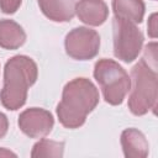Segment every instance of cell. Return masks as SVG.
Here are the masks:
<instances>
[{
	"mask_svg": "<svg viewBox=\"0 0 158 158\" xmlns=\"http://www.w3.org/2000/svg\"><path fill=\"white\" fill-rule=\"evenodd\" d=\"M99 90L88 78H75L68 81L62 93V100L56 112L65 128H79L85 123L86 116L99 104Z\"/></svg>",
	"mask_w": 158,
	"mask_h": 158,
	"instance_id": "cell-1",
	"label": "cell"
},
{
	"mask_svg": "<svg viewBox=\"0 0 158 158\" xmlns=\"http://www.w3.org/2000/svg\"><path fill=\"white\" fill-rule=\"evenodd\" d=\"M38 77L36 62L22 54L7 59L4 67V85L0 90V101L7 110L16 111L21 109L26 100L30 86Z\"/></svg>",
	"mask_w": 158,
	"mask_h": 158,
	"instance_id": "cell-2",
	"label": "cell"
},
{
	"mask_svg": "<svg viewBox=\"0 0 158 158\" xmlns=\"http://www.w3.org/2000/svg\"><path fill=\"white\" fill-rule=\"evenodd\" d=\"M131 88L128 109L135 116H143L157 107L158 75L157 68L149 65L143 58L131 69Z\"/></svg>",
	"mask_w": 158,
	"mask_h": 158,
	"instance_id": "cell-3",
	"label": "cell"
},
{
	"mask_svg": "<svg viewBox=\"0 0 158 158\" xmlns=\"http://www.w3.org/2000/svg\"><path fill=\"white\" fill-rule=\"evenodd\" d=\"M94 78L99 83L104 100L110 105H120L131 88L127 72L114 59L101 58L94 65Z\"/></svg>",
	"mask_w": 158,
	"mask_h": 158,
	"instance_id": "cell-4",
	"label": "cell"
},
{
	"mask_svg": "<svg viewBox=\"0 0 158 158\" xmlns=\"http://www.w3.org/2000/svg\"><path fill=\"white\" fill-rule=\"evenodd\" d=\"M112 33L115 57L125 63L133 62L141 53L143 46L144 37L142 31L133 22L114 17Z\"/></svg>",
	"mask_w": 158,
	"mask_h": 158,
	"instance_id": "cell-5",
	"label": "cell"
},
{
	"mask_svg": "<svg viewBox=\"0 0 158 158\" xmlns=\"http://www.w3.org/2000/svg\"><path fill=\"white\" fill-rule=\"evenodd\" d=\"M65 53L75 60H89L98 56L100 49L99 33L89 27H75L64 40Z\"/></svg>",
	"mask_w": 158,
	"mask_h": 158,
	"instance_id": "cell-6",
	"label": "cell"
},
{
	"mask_svg": "<svg viewBox=\"0 0 158 158\" xmlns=\"http://www.w3.org/2000/svg\"><path fill=\"white\" fill-rule=\"evenodd\" d=\"M22 133L30 138H42L49 135L54 126L53 115L41 107H30L23 110L17 120Z\"/></svg>",
	"mask_w": 158,
	"mask_h": 158,
	"instance_id": "cell-7",
	"label": "cell"
},
{
	"mask_svg": "<svg viewBox=\"0 0 158 158\" xmlns=\"http://www.w3.org/2000/svg\"><path fill=\"white\" fill-rule=\"evenodd\" d=\"M75 15L88 26H101L109 16V7L104 0H79L75 5Z\"/></svg>",
	"mask_w": 158,
	"mask_h": 158,
	"instance_id": "cell-8",
	"label": "cell"
},
{
	"mask_svg": "<svg viewBox=\"0 0 158 158\" xmlns=\"http://www.w3.org/2000/svg\"><path fill=\"white\" fill-rule=\"evenodd\" d=\"M121 146L126 158H144L149 153V144L146 136L137 128L130 127L121 133Z\"/></svg>",
	"mask_w": 158,
	"mask_h": 158,
	"instance_id": "cell-9",
	"label": "cell"
},
{
	"mask_svg": "<svg viewBox=\"0 0 158 158\" xmlns=\"http://www.w3.org/2000/svg\"><path fill=\"white\" fill-rule=\"evenodd\" d=\"M43 15L54 22H69L75 15L77 0H37Z\"/></svg>",
	"mask_w": 158,
	"mask_h": 158,
	"instance_id": "cell-10",
	"label": "cell"
},
{
	"mask_svg": "<svg viewBox=\"0 0 158 158\" xmlns=\"http://www.w3.org/2000/svg\"><path fill=\"white\" fill-rule=\"evenodd\" d=\"M26 42V32L14 20H0V47L4 49H17Z\"/></svg>",
	"mask_w": 158,
	"mask_h": 158,
	"instance_id": "cell-11",
	"label": "cell"
},
{
	"mask_svg": "<svg viewBox=\"0 0 158 158\" xmlns=\"http://www.w3.org/2000/svg\"><path fill=\"white\" fill-rule=\"evenodd\" d=\"M146 5L143 0H112L115 17L123 19L133 23H141L144 17Z\"/></svg>",
	"mask_w": 158,
	"mask_h": 158,
	"instance_id": "cell-12",
	"label": "cell"
},
{
	"mask_svg": "<svg viewBox=\"0 0 158 158\" xmlns=\"http://www.w3.org/2000/svg\"><path fill=\"white\" fill-rule=\"evenodd\" d=\"M64 154V142H57L52 139H46L42 137L36 142L31 151L32 158L40 157H63Z\"/></svg>",
	"mask_w": 158,
	"mask_h": 158,
	"instance_id": "cell-13",
	"label": "cell"
},
{
	"mask_svg": "<svg viewBox=\"0 0 158 158\" xmlns=\"http://www.w3.org/2000/svg\"><path fill=\"white\" fill-rule=\"evenodd\" d=\"M157 43L152 42L148 43L144 48V54H143V59L152 67L157 68Z\"/></svg>",
	"mask_w": 158,
	"mask_h": 158,
	"instance_id": "cell-14",
	"label": "cell"
},
{
	"mask_svg": "<svg viewBox=\"0 0 158 158\" xmlns=\"http://www.w3.org/2000/svg\"><path fill=\"white\" fill-rule=\"evenodd\" d=\"M21 2L22 0H0V10L7 15L15 14L20 9Z\"/></svg>",
	"mask_w": 158,
	"mask_h": 158,
	"instance_id": "cell-15",
	"label": "cell"
},
{
	"mask_svg": "<svg viewBox=\"0 0 158 158\" xmlns=\"http://www.w3.org/2000/svg\"><path fill=\"white\" fill-rule=\"evenodd\" d=\"M147 27H148V35H149V37L156 38L157 37V14L156 12L149 16Z\"/></svg>",
	"mask_w": 158,
	"mask_h": 158,
	"instance_id": "cell-16",
	"label": "cell"
},
{
	"mask_svg": "<svg viewBox=\"0 0 158 158\" xmlns=\"http://www.w3.org/2000/svg\"><path fill=\"white\" fill-rule=\"evenodd\" d=\"M7 130H9V120L6 115L0 111V139L5 137V135L7 133Z\"/></svg>",
	"mask_w": 158,
	"mask_h": 158,
	"instance_id": "cell-17",
	"label": "cell"
},
{
	"mask_svg": "<svg viewBox=\"0 0 158 158\" xmlns=\"http://www.w3.org/2000/svg\"><path fill=\"white\" fill-rule=\"evenodd\" d=\"M10 156L16 157V153H14V152L4 148V147H0V157H10Z\"/></svg>",
	"mask_w": 158,
	"mask_h": 158,
	"instance_id": "cell-18",
	"label": "cell"
},
{
	"mask_svg": "<svg viewBox=\"0 0 158 158\" xmlns=\"http://www.w3.org/2000/svg\"><path fill=\"white\" fill-rule=\"evenodd\" d=\"M153 1H156V0H153Z\"/></svg>",
	"mask_w": 158,
	"mask_h": 158,
	"instance_id": "cell-19",
	"label": "cell"
}]
</instances>
